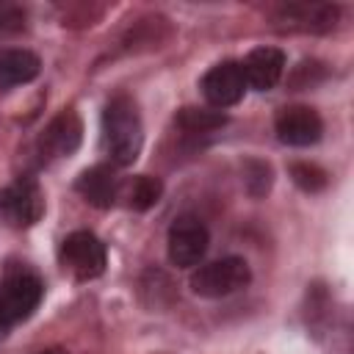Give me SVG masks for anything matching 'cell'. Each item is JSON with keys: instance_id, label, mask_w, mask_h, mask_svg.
<instances>
[{"instance_id": "9c48e42d", "label": "cell", "mask_w": 354, "mask_h": 354, "mask_svg": "<svg viewBox=\"0 0 354 354\" xmlns=\"http://www.w3.org/2000/svg\"><path fill=\"white\" fill-rule=\"evenodd\" d=\"M243 91H246V80H243L238 61H221V64L210 66L202 77V94L216 111L241 102Z\"/></svg>"}, {"instance_id": "5bb4252c", "label": "cell", "mask_w": 354, "mask_h": 354, "mask_svg": "<svg viewBox=\"0 0 354 354\" xmlns=\"http://www.w3.org/2000/svg\"><path fill=\"white\" fill-rule=\"evenodd\" d=\"M163 194V183L158 177H149V174H138V177H130L127 183H122L119 188V196L127 202V207L133 210H149L152 205H158Z\"/></svg>"}, {"instance_id": "8992f818", "label": "cell", "mask_w": 354, "mask_h": 354, "mask_svg": "<svg viewBox=\"0 0 354 354\" xmlns=\"http://www.w3.org/2000/svg\"><path fill=\"white\" fill-rule=\"evenodd\" d=\"M207 243H210V232H207L205 221L191 213L177 216L166 235V252L177 268L199 266V260L207 252Z\"/></svg>"}, {"instance_id": "2e32d148", "label": "cell", "mask_w": 354, "mask_h": 354, "mask_svg": "<svg viewBox=\"0 0 354 354\" xmlns=\"http://www.w3.org/2000/svg\"><path fill=\"white\" fill-rule=\"evenodd\" d=\"M288 171H290V180H293L301 191H307V194H318V191H324L326 183H329L326 171H324L321 166H315V163H307V160L290 163Z\"/></svg>"}, {"instance_id": "4fadbf2b", "label": "cell", "mask_w": 354, "mask_h": 354, "mask_svg": "<svg viewBox=\"0 0 354 354\" xmlns=\"http://www.w3.org/2000/svg\"><path fill=\"white\" fill-rule=\"evenodd\" d=\"M41 72V61L36 53L25 47H8L0 50V88L30 83Z\"/></svg>"}, {"instance_id": "ac0fdd59", "label": "cell", "mask_w": 354, "mask_h": 354, "mask_svg": "<svg viewBox=\"0 0 354 354\" xmlns=\"http://www.w3.org/2000/svg\"><path fill=\"white\" fill-rule=\"evenodd\" d=\"M36 354H69L66 348H44V351H36Z\"/></svg>"}, {"instance_id": "277c9868", "label": "cell", "mask_w": 354, "mask_h": 354, "mask_svg": "<svg viewBox=\"0 0 354 354\" xmlns=\"http://www.w3.org/2000/svg\"><path fill=\"white\" fill-rule=\"evenodd\" d=\"M58 257H61V266L69 274H75L77 279H94V277H100L105 271V263H108L105 243L94 232H88V230L69 232L61 241Z\"/></svg>"}, {"instance_id": "ba28073f", "label": "cell", "mask_w": 354, "mask_h": 354, "mask_svg": "<svg viewBox=\"0 0 354 354\" xmlns=\"http://www.w3.org/2000/svg\"><path fill=\"white\" fill-rule=\"evenodd\" d=\"M277 138L288 147H310L321 138L324 122L310 105H285L274 119Z\"/></svg>"}, {"instance_id": "6da1fadb", "label": "cell", "mask_w": 354, "mask_h": 354, "mask_svg": "<svg viewBox=\"0 0 354 354\" xmlns=\"http://www.w3.org/2000/svg\"><path fill=\"white\" fill-rule=\"evenodd\" d=\"M144 147V124L138 105L127 94L108 100L102 111V149L113 166H133Z\"/></svg>"}, {"instance_id": "30bf717a", "label": "cell", "mask_w": 354, "mask_h": 354, "mask_svg": "<svg viewBox=\"0 0 354 354\" xmlns=\"http://www.w3.org/2000/svg\"><path fill=\"white\" fill-rule=\"evenodd\" d=\"M80 141H83V122L75 113V108H64L44 127L39 147L47 158H66L80 147Z\"/></svg>"}, {"instance_id": "7c38bea8", "label": "cell", "mask_w": 354, "mask_h": 354, "mask_svg": "<svg viewBox=\"0 0 354 354\" xmlns=\"http://www.w3.org/2000/svg\"><path fill=\"white\" fill-rule=\"evenodd\" d=\"M75 188H77V194H80L88 205L105 210V207H111V205L119 199L122 183H119V177L113 174L111 166H91V169L80 171Z\"/></svg>"}, {"instance_id": "e0dca14e", "label": "cell", "mask_w": 354, "mask_h": 354, "mask_svg": "<svg viewBox=\"0 0 354 354\" xmlns=\"http://www.w3.org/2000/svg\"><path fill=\"white\" fill-rule=\"evenodd\" d=\"M243 183L252 196H263L271 188V166L263 160H246L243 166Z\"/></svg>"}, {"instance_id": "3957f363", "label": "cell", "mask_w": 354, "mask_h": 354, "mask_svg": "<svg viewBox=\"0 0 354 354\" xmlns=\"http://www.w3.org/2000/svg\"><path fill=\"white\" fill-rule=\"evenodd\" d=\"M41 282L28 271H14L0 279V337L11 332L19 321H25L41 301Z\"/></svg>"}, {"instance_id": "9a60e30c", "label": "cell", "mask_w": 354, "mask_h": 354, "mask_svg": "<svg viewBox=\"0 0 354 354\" xmlns=\"http://www.w3.org/2000/svg\"><path fill=\"white\" fill-rule=\"evenodd\" d=\"M177 124L185 130V133H210V130H218L227 124V116L221 111H213V108H180L177 111Z\"/></svg>"}, {"instance_id": "8fae6325", "label": "cell", "mask_w": 354, "mask_h": 354, "mask_svg": "<svg viewBox=\"0 0 354 354\" xmlns=\"http://www.w3.org/2000/svg\"><path fill=\"white\" fill-rule=\"evenodd\" d=\"M241 72H243L246 88L268 91L279 83V77L285 72V53L277 47H254L241 61Z\"/></svg>"}, {"instance_id": "7a4b0ae2", "label": "cell", "mask_w": 354, "mask_h": 354, "mask_svg": "<svg viewBox=\"0 0 354 354\" xmlns=\"http://www.w3.org/2000/svg\"><path fill=\"white\" fill-rule=\"evenodd\" d=\"M249 282H252V268H249V263L243 257H235V254L199 266L188 279L191 290L196 296H202V299L232 296V293L243 290Z\"/></svg>"}, {"instance_id": "52a82bcc", "label": "cell", "mask_w": 354, "mask_h": 354, "mask_svg": "<svg viewBox=\"0 0 354 354\" xmlns=\"http://www.w3.org/2000/svg\"><path fill=\"white\" fill-rule=\"evenodd\" d=\"M279 30L290 33H329L337 25V6L332 3H279L271 11Z\"/></svg>"}, {"instance_id": "5b68a950", "label": "cell", "mask_w": 354, "mask_h": 354, "mask_svg": "<svg viewBox=\"0 0 354 354\" xmlns=\"http://www.w3.org/2000/svg\"><path fill=\"white\" fill-rule=\"evenodd\" d=\"M44 213V194L33 177H17L0 191V218L8 227H33Z\"/></svg>"}]
</instances>
